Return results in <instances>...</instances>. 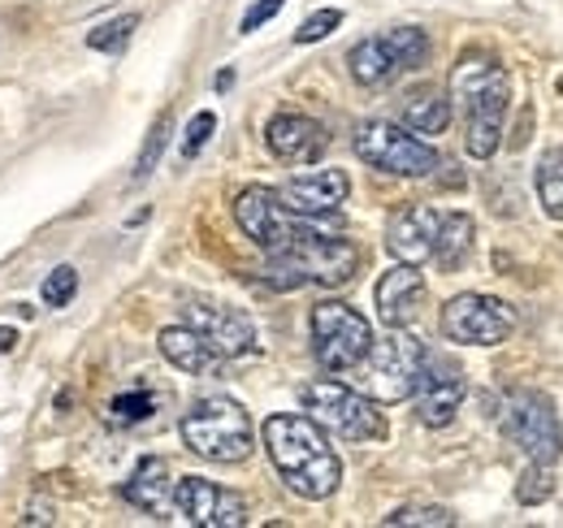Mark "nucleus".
<instances>
[{"mask_svg":"<svg viewBox=\"0 0 563 528\" xmlns=\"http://www.w3.org/2000/svg\"><path fill=\"white\" fill-rule=\"evenodd\" d=\"M265 438V451L278 468V476L308 503H321L339 490L343 481V463L330 447V433L312 420V416H290V411H278L265 420L261 429Z\"/></svg>","mask_w":563,"mask_h":528,"instance_id":"f257e3e1","label":"nucleus"},{"mask_svg":"<svg viewBox=\"0 0 563 528\" xmlns=\"http://www.w3.org/2000/svg\"><path fill=\"white\" fill-rule=\"evenodd\" d=\"M230 82H234V69H221V74H217V91H225Z\"/></svg>","mask_w":563,"mask_h":528,"instance_id":"f704fd0d","label":"nucleus"},{"mask_svg":"<svg viewBox=\"0 0 563 528\" xmlns=\"http://www.w3.org/2000/svg\"><path fill=\"white\" fill-rule=\"evenodd\" d=\"M516 326V312L494 295H455L442 308V338L464 346H498Z\"/></svg>","mask_w":563,"mask_h":528,"instance_id":"f8f14e48","label":"nucleus"},{"mask_svg":"<svg viewBox=\"0 0 563 528\" xmlns=\"http://www.w3.org/2000/svg\"><path fill=\"white\" fill-rule=\"evenodd\" d=\"M178 433H183V442H187V451H196L200 460H212V463H243L252 455V416L243 411V403H234V398H200L187 416H183V425H178Z\"/></svg>","mask_w":563,"mask_h":528,"instance_id":"20e7f679","label":"nucleus"},{"mask_svg":"<svg viewBox=\"0 0 563 528\" xmlns=\"http://www.w3.org/2000/svg\"><path fill=\"white\" fill-rule=\"evenodd\" d=\"M421 342L408 330H390L386 338H373L368 355H364V395L377 403H404L417 395L424 369Z\"/></svg>","mask_w":563,"mask_h":528,"instance_id":"423d86ee","label":"nucleus"},{"mask_svg":"<svg viewBox=\"0 0 563 528\" xmlns=\"http://www.w3.org/2000/svg\"><path fill=\"white\" fill-rule=\"evenodd\" d=\"M404 127L417 134H442L451 127V96L424 87V91H412L408 105H404Z\"/></svg>","mask_w":563,"mask_h":528,"instance_id":"5701e85b","label":"nucleus"},{"mask_svg":"<svg viewBox=\"0 0 563 528\" xmlns=\"http://www.w3.org/2000/svg\"><path fill=\"white\" fill-rule=\"evenodd\" d=\"M183 317H187V326L200 333L221 360H234V355L256 351V326H252V317L239 312V308H221V304H187Z\"/></svg>","mask_w":563,"mask_h":528,"instance_id":"4468645a","label":"nucleus"},{"mask_svg":"<svg viewBox=\"0 0 563 528\" xmlns=\"http://www.w3.org/2000/svg\"><path fill=\"white\" fill-rule=\"evenodd\" d=\"M122 494H126L131 507H140V512H147V516H165V512L174 507L169 463L156 460V455H143L140 468H135V476L122 485Z\"/></svg>","mask_w":563,"mask_h":528,"instance_id":"412c9836","label":"nucleus"},{"mask_svg":"<svg viewBox=\"0 0 563 528\" xmlns=\"http://www.w3.org/2000/svg\"><path fill=\"white\" fill-rule=\"evenodd\" d=\"M451 100L464 109L468 134L464 147L477 161H490L503 143V118L511 105V78L494 57H464L451 69Z\"/></svg>","mask_w":563,"mask_h":528,"instance_id":"f03ea898","label":"nucleus"},{"mask_svg":"<svg viewBox=\"0 0 563 528\" xmlns=\"http://www.w3.org/2000/svg\"><path fill=\"white\" fill-rule=\"evenodd\" d=\"M282 4H286V0H256V4H252V9L243 13V22H239V31H243V35H252L256 26H265V22H274V18H278V13H282Z\"/></svg>","mask_w":563,"mask_h":528,"instance_id":"473e14b6","label":"nucleus"},{"mask_svg":"<svg viewBox=\"0 0 563 528\" xmlns=\"http://www.w3.org/2000/svg\"><path fill=\"white\" fill-rule=\"evenodd\" d=\"M156 346H161V355H165L174 369H183V373H191V377H212V373H221V355H217L191 326H169V330H161Z\"/></svg>","mask_w":563,"mask_h":528,"instance_id":"aec40b11","label":"nucleus"},{"mask_svg":"<svg viewBox=\"0 0 563 528\" xmlns=\"http://www.w3.org/2000/svg\"><path fill=\"white\" fill-rule=\"evenodd\" d=\"M355 268H360V248L352 239H339V234H325V230H312L303 239H295L286 252L269 256L265 268V282L274 290H295V286H343L352 282Z\"/></svg>","mask_w":563,"mask_h":528,"instance_id":"7ed1b4c3","label":"nucleus"},{"mask_svg":"<svg viewBox=\"0 0 563 528\" xmlns=\"http://www.w3.org/2000/svg\"><path fill=\"white\" fill-rule=\"evenodd\" d=\"M308 326H312V355L325 373H352L373 346V326L352 304H339V299L317 304Z\"/></svg>","mask_w":563,"mask_h":528,"instance_id":"6e6552de","label":"nucleus"},{"mask_svg":"<svg viewBox=\"0 0 563 528\" xmlns=\"http://www.w3.org/2000/svg\"><path fill=\"white\" fill-rule=\"evenodd\" d=\"M438 226H442V212L412 204V208H399L386 226V248L399 264H417L433 261V248H438Z\"/></svg>","mask_w":563,"mask_h":528,"instance_id":"dca6fc26","label":"nucleus"},{"mask_svg":"<svg viewBox=\"0 0 563 528\" xmlns=\"http://www.w3.org/2000/svg\"><path fill=\"white\" fill-rule=\"evenodd\" d=\"M473 252V217L468 212H442L438 226V248H433V264L442 273H455Z\"/></svg>","mask_w":563,"mask_h":528,"instance_id":"4be33fe9","label":"nucleus"},{"mask_svg":"<svg viewBox=\"0 0 563 528\" xmlns=\"http://www.w3.org/2000/svg\"><path fill=\"white\" fill-rule=\"evenodd\" d=\"M212 131H217V113H196L191 118V127H187V139H183V161H191V156H200V147L212 139Z\"/></svg>","mask_w":563,"mask_h":528,"instance_id":"2f4dec72","label":"nucleus"},{"mask_svg":"<svg viewBox=\"0 0 563 528\" xmlns=\"http://www.w3.org/2000/svg\"><path fill=\"white\" fill-rule=\"evenodd\" d=\"M299 398H303V411L325 433H334L343 442H382L386 438V420L377 411V398L355 395L352 386H343V382H330V377L308 382L299 391Z\"/></svg>","mask_w":563,"mask_h":528,"instance_id":"39448f33","label":"nucleus"},{"mask_svg":"<svg viewBox=\"0 0 563 528\" xmlns=\"http://www.w3.org/2000/svg\"><path fill=\"white\" fill-rule=\"evenodd\" d=\"M516 498L525 503V507H538V503H547L551 498V463H529L525 468V476L516 481Z\"/></svg>","mask_w":563,"mask_h":528,"instance_id":"bb28decb","label":"nucleus"},{"mask_svg":"<svg viewBox=\"0 0 563 528\" xmlns=\"http://www.w3.org/2000/svg\"><path fill=\"white\" fill-rule=\"evenodd\" d=\"M503 433L538 463H555L563 455V425L555 403L538 391H516L503 407Z\"/></svg>","mask_w":563,"mask_h":528,"instance_id":"9b49d317","label":"nucleus"},{"mask_svg":"<svg viewBox=\"0 0 563 528\" xmlns=\"http://www.w3.org/2000/svg\"><path fill=\"white\" fill-rule=\"evenodd\" d=\"M429 62V40L417 26H395L377 40H360L347 57L352 78L360 87H386L408 69H421Z\"/></svg>","mask_w":563,"mask_h":528,"instance_id":"9d476101","label":"nucleus"},{"mask_svg":"<svg viewBox=\"0 0 563 528\" xmlns=\"http://www.w3.org/2000/svg\"><path fill=\"white\" fill-rule=\"evenodd\" d=\"M282 204L299 217H330L339 212V204L352 196V178L343 169H317V174H299L286 187H278Z\"/></svg>","mask_w":563,"mask_h":528,"instance_id":"f3484780","label":"nucleus"},{"mask_svg":"<svg viewBox=\"0 0 563 528\" xmlns=\"http://www.w3.org/2000/svg\"><path fill=\"white\" fill-rule=\"evenodd\" d=\"M169 131H174V118H169V113H161V118L152 122L147 139H143L140 161H135V178H147V174L161 165V152H165V143H169Z\"/></svg>","mask_w":563,"mask_h":528,"instance_id":"a878e982","label":"nucleus"},{"mask_svg":"<svg viewBox=\"0 0 563 528\" xmlns=\"http://www.w3.org/2000/svg\"><path fill=\"white\" fill-rule=\"evenodd\" d=\"M265 143H269V152L278 161H286V165H312L330 147V134H325L321 122H312L303 113H278L265 127Z\"/></svg>","mask_w":563,"mask_h":528,"instance_id":"6ab92c4d","label":"nucleus"},{"mask_svg":"<svg viewBox=\"0 0 563 528\" xmlns=\"http://www.w3.org/2000/svg\"><path fill=\"white\" fill-rule=\"evenodd\" d=\"M464 373L451 364V360H438V355H424L421 382H417V420L429 429H442L455 420L460 403H464Z\"/></svg>","mask_w":563,"mask_h":528,"instance_id":"2eb2a0df","label":"nucleus"},{"mask_svg":"<svg viewBox=\"0 0 563 528\" xmlns=\"http://www.w3.org/2000/svg\"><path fill=\"white\" fill-rule=\"evenodd\" d=\"M152 395L147 391H135V395H118L113 398V407H109V416L118 420V425H135V420H147L152 416Z\"/></svg>","mask_w":563,"mask_h":528,"instance_id":"7c9ffc66","label":"nucleus"},{"mask_svg":"<svg viewBox=\"0 0 563 528\" xmlns=\"http://www.w3.org/2000/svg\"><path fill=\"white\" fill-rule=\"evenodd\" d=\"M13 346H18V333L9 330V326H0V355H4V351H13Z\"/></svg>","mask_w":563,"mask_h":528,"instance_id":"72a5a7b5","label":"nucleus"},{"mask_svg":"<svg viewBox=\"0 0 563 528\" xmlns=\"http://www.w3.org/2000/svg\"><path fill=\"white\" fill-rule=\"evenodd\" d=\"M174 507L187 525L200 528H239L247 525V503L234 490H221L205 476H183L174 485Z\"/></svg>","mask_w":563,"mask_h":528,"instance_id":"ddd939ff","label":"nucleus"},{"mask_svg":"<svg viewBox=\"0 0 563 528\" xmlns=\"http://www.w3.org/2000/svg\"><path fill=\"white\" fill-rule=\"evenodd\" d=\"M74 290H78V273H74L70 264H62V268H53L44 277V304L48 308H66L74 299Z\"/></svg>","mask_w":563,"mask_h":528,"instance_id":"cd10ccee","label":"nucleus"},{"mask_svg":"<svg viewBox=\"0 0 563 528\" xmlns=\"http://www.w3.org/2000/svg\"><path fill=\"white\" fill-rule=\"evenodd\" d=\"M343 26V9H317L299 31H295V44H317L325 35H334Z\"/></svg>","mask_w":563,"mask_h":528,"instance_id":"c85d7f7f","label":"nucleus"},{"mask_svg":"<svg viewBox=\"0 0 563 528\" xmlns=\"http://www.w3.org/2000/svg\"><path fill=\"white\" fill-rule=\"evenodd\" d=\"M352 147L364 165L395 178H424L438 169V152L421 143L417 131L408 134V127H395V122H360Z\"/></svg>","mask_w":563,"mask_h":528,"instance_id":"1a4fd4ad","label":"nucleus"},{"mask_svg":"<svg viewBox=\"0 0 563 528\" xmlns=\"http://www.w3.org/2000/svg\"><path fill=\"white\" fill-rule=\"evenodd\" d=\"M533 183H538L542 212H547V217H555V221H563V152H551V156H542V161H538Z\"/></svg>","mask_w":563,"mask_h":528,"instance_id":"b1692460","label":"nucleus"},{"mask_svg":"<svg viewBox=\"0 0 563 528\" xmlns=\"http://www.w3.org/2000/svg\"><path fill=\"white\" fill-rule=\"evenodd\" d=\"M373 299H377V317H382L390 330H408L424 304L421 268H417V264H395L390 273H382Z\"/></svg>","mask_w":563,"mask_h":528,"instance_id":"a211bd4d","label":"nucleus"},{"mask_svg":"<svg viewBox=\"0 0 563 528\" xmlns=\"http://www.w3.org/2000/svg\"><path fill=\"white\" fill-rule=\"evenodd\" d=\"M234 221H239V230H243L261 252H269V256L286 252L295 239H303V234H312V230H325L321 217H299V212H290V208L282 204L278 191H269V187H243L239 199H234Z\"/></svg>","mask_w":563,"mask_h":528,"instance_id":"0eeeda50","label":"nucleus"},{"mask_svg":"<svg viewBox=\"0 0 563 528\" xmlns=\"http://www.w3.org/2000/svg\"><path fill=\"white\" fill-rule=\"evenodd\" d=\"M386 525H429V528H446L455 525V516L446 512V507H399V512H390L386 516Z\"/></svg>","mask_w":563,"mask_h":528,"instance_id":"c756f323","label":"nucleus"},{"mask_svg":"<svg viewBox=\"0 0 563 528\" xmlns=\"http://www.w3.org/2000/svg\"><path fill=\"white\" fill-rule=\"evenodd\" d=\"M135 26H140V13H122V18H113V22H100V26L87 35V48H91V53H122V48L131 44Z\"/></svg>","mask_w":563,"mask_h":528,"instance_id":"393cba45","label":"nucleus"}]
</instances>
